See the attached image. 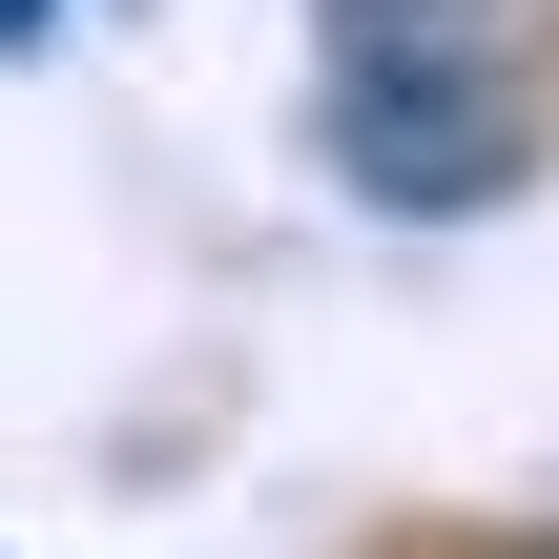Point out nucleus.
Segmentation results:
<instances>
[{
  "label": "nucleus",
  "instance_id": "f257e3e1",
  "mask_svg": "<svg viewBox=\"0 0 559 559\" xmlns=\"http://www.w3.org/2000/svg\"><path fill=\"white\" fill-rule=\"evenodd\" d=\"M332 145H353L373 207H477V187H519V83L477 62V21H436V0H353Z\"/></svg>",
  "mask_w": 559,
  "mask_h": 559
},
{
  "label": "nucleus",
  "instance_id": "f03ea898",
  "mask_svg": "<svg viewBox=\"0 0 559 559\" xmlns=\"http://www.w3.org/2000/svg\"><path fill=\"white\" fill-rule=\"evenodd\" d=\"M41 21H62V0H0V41H41Z\"/></svg>",
  "mask_w": 559,
  "mask_h": 559
},
{
  "label": "nucleus",
  "instance_id": "7ed1b4c3",
  "mask_svg": "<svg viewBox=\"0 0 559 559\" xmlns=\"http://www.w3.org/2000/svg\"><path fill=\"white\" fill-rule=\"evenodd\" d=\"M436 21H477V0H436Z\"/></svg>",
  "mask_w": 559,
  "mask_h": 559
}]
</instances>
